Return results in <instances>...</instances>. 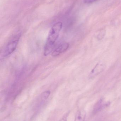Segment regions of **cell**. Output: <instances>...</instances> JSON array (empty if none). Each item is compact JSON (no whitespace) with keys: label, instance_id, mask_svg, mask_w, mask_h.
<instances>
[{"label":"cell","instance_id":"1","mask_svg":"<svg viewBox=\"0 0 121 121\" xmlns=\"http://www.w3.org/2000/svg\"><path fill=\"white\" fill-rule=\"evenodd\" d=\"M62 27V23L60 22H57L52 27L44 47V55L45 56H48L52 52Z\"/></svg>","mask_w":121,"mask_h":121},{"label":"cell","instance_id":"2","mask_svg":"<svg viewBox=\"0 0 121 121\" xmlns=\"http://www.w3.org/2000/svg\"><path fill=\"white\" fill-rule=\"evenodd\" d=\"M21 35L20 33H18L15 35L9 41L4 50L2 55L3 57L8 56L15 50Z\"/></svg>","mask_w":121,"mask_h":121},{"label":"cell","instance_id":"3","mask_svg":"<svg viewBox=\"0 0 121 121\" xmlns=\"http://www.w3.org/2000/svg\"><path fill=\"white\" fill-rule=\"evenodd\" d=\"M106 68L105 63L99 62L96 64L89 75V79H92L102 72Z\"/></svg>","mask_w":121,"mask_h":121},{"label":"cell","instance_id":"4","mask_svg":"<svg viewBox=\"0 0 121 121\" xmlns=\"http://www.w3.org/2000/svg\"><path fill=\"white\" fill-rule=\"evenodd\" d=\"M69 47V44L67 43H63L58 45L53 49L52 55L54 57L57 56L63 52L67 51Z\"/></svg>","mask_w":121,"mask_h":121},{"label":"cell","instance_id":"5","mask_svg":"<svg viewBox=\"0 0 121 121\" xmlns=\"http://www.w3.org/2000/svg\"><path fill=\"white\" fill-rule=\"evenodd\" d=\"M109 104H110L109 102H106L103 99H101L95 104V107L94 108V112L95 113L99 112L101 111L104 108L107 107L109 105Z\"/></svg>","mask_w":121,"mask_h":121},{"label":"cell","instance_id":"6","mask_svg":"<svg viewBox=\"0 0 121 121\" xmlns=\"http://www.w3.org/2000/svg\"><path fill=\"white\" fill-rule=\"evenodd\" d=\"M86 112L84 110H79L77 112L74 121H85Z\"/></svg>","mask_w":121,"mask_h":121},{"label":"cell","instance_id":"7","mask_svg":"<svg viewBox=\"0 0 121 121\" xmlns=\"http://www.w3.org/2000/svg\"><path fill=\"white\" fill-rule=\"evenodd\" d=\"M50 91H46L43 92L40 96V99L42 101L46 100L49 97L50 95Z\"/></svg>","mask_w":121,"mask_h":121},{"label":"cell","instance_id":"8","mask_svg":"<svg viewBox=\"0 0 121 121\" xmlns=\"http://www.w3.org/2000/svg\"><path fill=\"white\" fill-rule=\"evenodd\" d=\"M105 34H106V32H105V31H102L100 32L99 34L97 35V39L99 40H102L104 38L105 35Z\"/></svg>","mask_w":121,"mask_h":121},{"label":"cell","instance_id":"9","mask_svg":"<svg viewBox=\"0 0 121 121\" xmlns=\"http://www.w3.org/2000/svg\"><path fill=\"white\" fill-rule=\"evenodd\" d=\"M67 116L68 114L66 113L58 121H67Z\"/></svg>","mask_w":121,"mask_h":121},{"label":"cell","instance_id":"10","mask_svg":"<svg viewBox=\"0 0 121 121\" xmlns=\"http://www.w3.org/2000/svg\"><path fill=\"white\" fill-rule=\"evenodd\" d=\"M97 0H84V2L85 3L88 4L92 3Z\"/></svg>","mask_w":121,"mask_h":121}]
</instances>
